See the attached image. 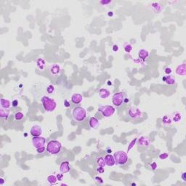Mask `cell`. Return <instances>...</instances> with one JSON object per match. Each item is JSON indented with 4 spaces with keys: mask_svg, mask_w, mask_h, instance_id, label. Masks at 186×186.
<instances>
[{
    "mask_svg": "<svg viewBox=\"0 0 186 186\" xmlns=\"http://www.w3.org/2000/svg\"><path fill=\"white\" fill-rule=\"evenodd\" d=\"M113 157L116 164L118 165H124L128 161V155L126 152L122 150H119L116 152L113 155Z\"/></svg>",
    "mask_w": 186,
    "mask_h": 186,
    "instance_id": "277c9868",
    "label": "cell"
},
{
    "mask_svg": "<svg viewBox=\"0 0 186 186\" xmlns=\"http://www.w3.org/2000/svg\"><path fill=\"white\" fill-rule=\"evenodd\" d=\"M163 81H165L166 84L168 85H173L175 83V79L174 77H172V75H167L166 77H164L162 79Z\"/></svg>",
    "mask_w": 186,
    "mask_h": 186,
    "instance_id": "5bb4252c",
    "label": "cell"
},
{
    "mask_svg": "<svg viewBox=\"0 0 186 186\" xmlns=\"http://www.w3.org/2000/svg\"><path fill=\"white\" fill-rule=\"evenodd\" d=\"M60 171L63 174L67 173L70 171V165H69V162L68 161H65V162H63L61 163V166H60Z\"/></svg>",
    "mask_w": 186,
    "mask_h": 186,
    "instance_id": "7c38bea8",
    "label": "cell"
},
{
    "mask_svg": "<svg viewBox=\"0 0 186 186\" xmlns=\"http://www.w3.org/2000/svg\"><path fill=\"white\" fill-rule=\"evenodd\" d=\"M103 158H104V161H105V165H107L108 166H113L116 164L114 157H113V156L111 155V154L106 155Z\"/></svg>",
    "mask_w": 186,
    "mask_h": 186,
    "instance_id": "30bf717a",
    "label": "cell"
},
{
    "mask_svg": "<svg viewBox=\"0 0 186 186\" xmlns=\"http://www.w3.org/2000/svg\"><path fill=\"white\" fill-rule=\"evenodd\" d=\"M64 105H65V107H69V106H70V104L69 103V102H68V100H66L64 101Z\"/></svg>",
    "mask_w": 186,
    "mask_h": 186,
    "instance_id": "8d00e7d4",
    "label": "cell"
},
{
    "mask_svg": "<svg viewBox=\"0 0 186 186\" xmlns=\"http://www.w3.org/2000/svg\"><path fill=\"white\" fill-rule=\"evenodd\" d=\"M37 66L40 70H44L45 68V61L43 59H39L37 61Z\"/></svg>",
    "mask_w": 186,
    "mask_h": 186,
    "instance_id": "7402d4cb",
    "label": "cell"
},
{
    "mask_svg": "<svg viewBox=\"0 0 186 186\" xmlns=\"http://www.w3.org/2000/svg\"><path fill=\"white\" fill-rule=\"evenodd\" d=\"M0 105H1V108H4V109H8L11 106V103L9 100L2 98L0 100Z\"/></svg>",
    "mask_w": 186,
    "mask_h": 186,
    "instance_id": "9a60e30c",
    "label": "cell"
},
{
    "mask_svg": "<svg viewBox=\"0 0 186 186\" xmlns=\"http://www.w3.org/2000/svg\"><path fill=\"white\" fill-rule=\"evenodd\" d=\"M62 149V145L59 141L57 140H50L47 146V150L49 154L52 155L59 154Z\"/></svg>",
    "mask_w": 186,
    "mask_h": 186,
    "instance_id": "7a4b0ae2",
    "label": "cell"
},
{
    "mask_svg": "<svg viewBox=\"0 0 186 186\" xmlns=\"http://www.w3.org/2000/svg\"><path fill=\"white\" fill-rule=\"evenodd\" d=\"M97 171L99 172H100V173H103L104 172V169H103V167L99 166V167H97Z\"/></svg>",
    "mask_w": 186,
    "mask_h": 186,
    "instance_id": "4dcf8cb0",
    "label": "cell"
},
{
    "mask_svg": "<svg viewBox=\"0 0 186 186\" xmlns=\"http://www.w3.org/2000/svg\"><path fill=\"white\" fill-rule=\"evenodd\" d=\"M9 114H10V111L7 109H4L1 108L0 109V117L2 119H7L9 116Z\"/></svg>",
    "mask_w": 186,
    "mask_h": 186,
    "instance_id": "ffe728a7",
    "label": "cell"
},
{
    "mask_svg": "<svg viewBox=\"0 0 186 186\" xmlns=\"http://www.w3.org/2000/svg\"><path fill=\"white\" fill-rule=\"evenodd\" d=\"M124 51H125L126 53H131V51L132 50V45H131L128 44V43H126V44L124 45Z\"/></svg>",
    "mask_w": 186,
    "mask_h": 186,
    "instance_id": "d4e9b609",
    "label": "cell"
},
{
    "mask_svg": "<svg viewBox=\"0 0 186 186\" xmlns=\"http://www.w3.org/2000/svg\"><path fill=\"white\" fill-rule=\"evenodd\" d=\"M111 2V1H101L100 2V4H108Z\"/></svg>",
    "mask_w": 186,
    "mask_h": 186,
    "instance_id": "836d02e7",
    "label": "cell"
},
{
    "mask_svg": "<svg viewBox=\"0 0 186 186\" xmlns=\"http://www.w3.org/2000/svg\"><path fill=\"white\" fill-rule=\"evenodd\" d=\"M12 105L13 107H17L18 105V101L17 100H13L12 103Z\"/></svg>",
    "mask_w": 186,
    "mask_h": 186,
    "instance_id": "1f68e13d",
    "label": "cell"
},
{
    "mask_svg": "<svg viewBox=\"0 0 186 186\" xmlns=\"http://www.w3.org/2000/svg\"><path fill=\"white\" fill-rule=\"evenodd\" d=\"M46 140L45 138H42L41 136L38 137H33L32 139V145L35 148H39L43 146H45Z\"/></svg>",
    "mask_w": 186,
    "mask_h": 186,
    "instance_id": "ba28073f",
    "label": "cell"
},
{
    "mask_svg": "<svg viewBox=\"0 0 186 186\" xmlns=\"http://www.w3.org/2000/svg\"><path fill=\"white\" fill-rule=\"evenodd\" d=\"M98 111L104 117H111L115 113V108L111 105H100L98 107Z\"/></svg>",
    "mask_w": 186,
    "mask_h": 186,
    "instance_id": "8992f818",
    "label": "cell"
},
{
    "mask_svg": "<svg viewBox=\"0 0 186 186\" xmlns=\"http://www.w3.org/2000/svg\"><path fill=\"white\" fill-rule=\"evenodd\" d=\"M99 96L101 98H103V99L107 98L110 96V91L107 89L102 88L99 90Z\"/></svg>",
    "mask_w": 186,
    "mask_h": 186,
    "instance_id": "ac0fdd59",
    "label": "cell"
},
{
    "mask_svg": "<svg viewBox=\"0 0 186 186\" xmlns=\"http://www.w3.org/2000/svg\"><path fill=\"white\" fill-rule=\"evenodd\" d=\"M95 180H97V182H100V183H103V180H102V178L99 177H95Z\"/></svg>",
    "mask_w": 186,
    "mask_h": 186,
    "instance_id": "d6a6232c",
    "label": "cell"
},
{
    "mask_svg": "<svg viewBox=\"0 0 186 186\" xmlns=\"http://www.w3.org/2000/svg\"><path fill=\"white\" fill-rule=\"evenodd\" d=\"M60 71H61V69H60V66L58 65H53L51 66L50 68V72L53 73V75H57L58 73H60Z\"/></svg>",
    "mask_w": 186,
    "mask_h": 186,
    "instance_id": "44dd1931",
    "label": "cell"
},
{
    "mask_svg": "<svg viewBox=\"0 0 186 186\" xmlns=\"http://www.w3.org/2000/svg\"><path fill=\"white\" fill-rule=\"evenodd\" d=\"M72 116L73 119L77 121H83L87 116L86 110L81 107L74 108L72 111Z\"/></svg>",
    "mask_w": 186,
    "mask_h": 186,
    "instance_id": "3957f363",
    "label": "cell"
},
{
    "mask_svg": "<svg viewBox=\"0 0 186 186\" xmlns=\"http://www.w3.org/2000/svg\"><path fill=\"white\" fill-rule=\"evenodd\" d=\"M23 117H24V115H23V113H21V112H18V113L15 114V119L17 121L22 120L23 119Z\"/></svg>",
    "mask_w": 186,
    "mask_h": 186,
    "instance_id": "cb8c5ba5",
    "label": "cell"
},
{
    "mask_svg": "<svg viewBox=\"0 0 186 186\" xmlns=\"http://www.w3.org/2000/svg\"><path fill=\"white\" fill-rule=\"evenodd\" d=\"M57 177L55 176V175H49L48 176V177H47V181L49 182V183H50V184H55V182H57Z\"/></svg>",
    "mask_w": 186,
    "mask_h": 186,
    "instance_id": "603a6c76",
    "label": "cell"
},
{
    "mask_svg": "<svg viewBox=\"0 0 186 186\" xmlns=\"http://www.w3.org/2000/svg\"><path fill=\"white\" fill-rule=\"evenodd\" d=\"M89 124L91 128H93V129H96L98 127V126L100 125V123H99V121L97 120V119L95 117H92L90 118L89 121Z\"/></svg>",
    "mask_w": 186,
    "mask_h": 186,
    "instance_id": "e0dca14e",
    "label": "cell"
},
{
    "mask_svg": "<svg viewBox=\"0 0 186 186\" xmlns=\"http://www.w3.org/2000/svg\"><path fill=\"white\" fill-rule=\"evenodd\" d=\"M138 144L140 146H147L149 144V140L148 138L146 137H141L138 140Z\"/></svg>",
    "mask_w": 186,
    "mask_h": 186,
    "instance_id": "d6986e66",
    "label": "cell"
},
{
    "mask_svg": "<svg viewBox=\"0 0 186 186\" xmlns=\"http://www.w3.org/2000/svg\"><path fill=\"white\" fill-rule=\"evenodd\" d=\"M156 166H156V164L155 162H154V163H153V164L151 165V167H152V169H153V170H156Z\"/></svg>",
    "mask_w": 186,
    "mask_h": 186,
    "instance_id": "d590c367",
    "label": "cell"
},
{
    "mask_svg": "<svg viewBox=\"0 0 186 186\" xmlns=\"http://www.w3.org/2000/svg\"><path fill=\"white\" fill-rule=\"evenodd\" d=\"M82 100H83V96L81 94L75 93V94H73L71 96V102L74 104H79Z\"/></svg>",
    "mask_w": 186,
    "mask_h": 186,
    "instance_id": "8fae6325",
    "label": "cell"
},
{
    "mask_svg": "<svg viewBox=\"0 0 186 186\" xmlns=\"http://www.w3.org/2000/svg\"><path fill=\"white\" fill-rule=\"evenodd\" d=\"M138 55H139V57H140V59H142V61H145L146 58H148V56H149V53H148L146 49H142L139 50Z\"/></svg>",
    "mask_w": 186,
    "mask_h": 186,
    "instance_id": "2e32d148",
    "label": "cell"
},
{
    "mask_svg": "<svg viewBox=\"0 0 186 186\" xmlns=\"http://www.w3.org/2000/svg\"><path fill=\"white\" fill-rule=\"evenodd\" d=\"M113 50L114 52H117L118 50H119V47H118L117 45H114V46H113Z\"/></svg>",
    "mask_w": 186,
    "mask_h": 186,
    "instance_id": "e575fe53",
    "label": "cell"
},
{
    "mask_svg": "<svg viewBox=\"0 0 186 186\" xmlns=\"http://www.w3.org/2000/svg\"><path fill=\"white\" fill-rule=\"evenodd\" d=\"M129 116L132 119H139L142 117V113L140 110L136 107H132L128 111Z\"/></svg>",
    "mask_w": 186,
    "mask_h": 186,
    "instance_id": "52a82bcc",
    "label": "cell"
},
{
    "mask_svg": "<svg viewBox=\"0 0 186 186\" xmlns=\"http://www.w3.org/2000/svg\"><path fill=\"white\" fill-rule=\"evenodd\" d=\"M185 172H184V173L182 174V178L183 179V180H184V181H186V179H185Z\"/></svg>",
    "mask_w": 186,
    "mask_h": 186,
    "instance_id": "74e56055",
    "label": "cell"
},
{
    "mask_svg": "<svg viewBox=\"0 0 186 186\" xmlns=\"http://www.w3.org/2000/svg\"><path fill=\"white\" fill-rule=\"evenodd\" d=\"M54 91V87H53V85H49L48 87V88H47V92L49 93H52Z\"/></svg>",
    "mask_w": 186,
    "mask_h": 186,
    "instance_id": "f546056e",
    "label": "cell"
},
{
    "mask_svg": "<svg viewBox=\"0 0 186 186\" xmlns=\"http://www.w3.org/2000/svg\"><path fill=\"white\" fill-rule=\"evenodd\" d=\"M126 97V95L123 92L115 93L112 97L113 104L116 107H120L123 103H124V99Z\"/></svg>",
    "mask_w": 186,
    "mask_h": 186,
    "instance_id": "5b68a950",
    "label": "cell"
},
{
    "mask_svg": "<svg viewBox=\"0 0 186 186\" xmlns=\"http://www.w3.org/2000/svg\"><path fill=\"white\" fill-rule=\"evenodd\" d=\"M3 184H4V180L2 178H1V183H0V185H3Z\"/></svg>",
    "mask_w": 186,
    "mask_h": 186,
    "instance_id": "f35d334b",
    "label": "cell"
},
{
    "mask_svg": "<svg viewBox=\"0 0 186 186\" xmlns=\"http://www.w3.org/2000/svg\"><path fill=\"white\" fill-rule=\"evenodd\" d=\"M164 73H166V75H171V73H172V68L167 66L164 69Z\"/></svg>",
    "mask_w": 186,
    "mask_h": 186,
    "instance_id": "4316f807",
    "label": "cell"
},
{
    "mask_svg": "<svg viewBox=\"0 0 186 186\" xmlns=\"http://www.w3.org/2000/svg\"><path fill=\"white\" fill-rule=\"evenodd\" d=\"M169 156V155L168 154H166V153H164V154H161L160 156H159V158L160 159H166L167 157Z\"/></svg>",
    "mask_w": 186,
    "mask_h": 186,
    "instance_id": "83f0119b",
    "label": "cell"
},
{
    "mask_svg": "<svg viewBox=\"0 0 186 186\" xmlns=\"http://www.w3.org/2000/svg\"><path fill=\"white\" fill-rule=\"evenodd\" d=\"M37 153H39V154L43 153V152H44V151L45 150V146H43V147H41V148H37Z\"/></svg>",
    "mask_w": 186,
    "mask_h": 186,
    "instance_id": "f1b7e54d",
    "label": "cell"
},
{
    "mask_svg": "<svg viewBox=\"0 0 186 186\" xmlns=\"http://www.w3.org/2000/svg\"><path fill=\"white\" fill-rule=\"evenodd\" d=\"M30 133L33 137H38V136H41V134L42 133V130L41 126L39 125H33L31 129Z\"/></svg>",
    "mask_w": 186,
    "mask_h": 186,
    "instance_id": "9c48e42d",
    "label": "cell"
},
{
    "mask_svg": "<svg viewBox=\"0 0 186 186\" xmlns=\"http://www.w3.org/2000/svg\"><path fill=\"white\" fill-rule=\"evenodd\" d=\"M41 103L43 105V108L46 111L48 112H52L56 108L57 104L55 101L50 98V97H47V96H43L41 98Z\"/></svg>",
    "mask_w": 186,
    "mask_h": 186,
    "instance_id": "6da1fadb",
    "label": "cell"
},
{
    "mask_svg": "<svg viewBox=\"0 0 186 186\" xmlns=\"http://www.w3.org/2000/svg\"><path fill=\"white\" fill-rule=\"evenodd\" d=\"M176 73L177 75L180 76H185L186 74V68H185V64L183 63L181 65H178L176 69Z\"/></svg>",
    "mask_w": 186,
    "mask_h": 186,
    "instance_id": "4fadbf2b",
    "label": "cell"
},
{
    "mask_svg": "<svg viewBox=\"0 0 186 186\" xmlns=\"http://www.w3.org/2000/svg\"><path fill=\"white\" fill-rule=\"evenodd\" d=\"M109 15H113V13H108Z\"/></svg>",
    "mask_w": 186,
    "mask_h": 186,
    "instance_id": "ab89813d",
    "label": "cell"
},
{
    "mask_svg": "<svg viewBox=\"0 0 186 186\" xmlns=\"http://www.w3.org/2000/svg\"><path fill=\"white\" fill-rule=\"evenodd\" d=\"M97 164H98V165L100 166H102V167H103V166H105V161H104V158H100L97 159Z\"/></svg>",
    "mask_w": 186,
    "mask_h": 186,
    "instance_id": "484cf974",
    "label": "cell"
}]
</instances>
